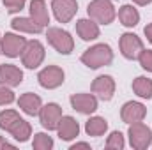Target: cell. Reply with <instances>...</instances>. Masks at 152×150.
I'll return each instance as SVG.
<instances>
[{"instance_id": "cell-1", "label": "cell", "mask_w": 152, "mask_h": 150, "mask_svg": "<svg viewBox=\"0 0 152 150\" xmlns=\"http://www.w3.org/2000/svg\"><path fill=\"white\" fill-rule=\"evenodd\" d=\"M0 129L11 133L14 140L20 143H25L32 136V127L27 120H23L14 110H4L0 111Z\"/></svg>"}, {"instance_id": "cell-2", "label": "cell", "mask_w": 152, "mask_h": 150, "mask_svg": "<svg viewBox=\"0 0 152 150\" xmlns=\"http://www.w3.org/2000/svg\"><path fill=\"white\" fill-rule=\"evenodd\" d=\"M113 60V51L108 44H96L90 46L88 50H85V53L81 55V62L88 67V69H99L103 66L112 64Z\"/></svg>"}, {"instance_id": "cell-3", "label": "cell", "mask_w": 152, "mask_h": 150, "mask_svg": "<svg viewBox=\"0 0 152 150\" xmlns=\"http://www.w3.org/2000/svg\"><path fill=\"white\" fill-rule=\"evenodd\" d=\"M87 12L90 20H94L99 25H110L117 16L113 4L110 0H92L87 7Z\"/></svg>"}, {"instance_id": "cell-4", "label": "cell", "mask_w": 152, "mask_h": 150, "mask_svg": "<svg viewBox=\"0 0 152 150\" xmlns=\"http://www.w3.org/2000/svg\"><path fill=\"white\" fill-rule=\"evenodd\" d=\"M46 37H48V42L60 55H69L75 50V41L71 37V34L62 30V28H58V27H50L48 32H46Z\"/></svg>"}, {"instance_id": "cell-5", "label": "cell", "mask_w": 152, "mask_h": 150, "mask_svg": "<svg viewBox=\"0 0 152 150\" xmlns=\"http://www.w3.org/2000/svg\"><path fill=\"white\" fill-rule=\"evenodd\" d=\"M129 143L131 147L136 150H145L147 147H151L152 143V131L149 125L142 124V122H134L129 124Z\"/></svg>"}, {"instance_id": "cell-6", "label": "cell", "mask_w": 152, "mask_h": 150, "mask_svg": "<svg viewBox=\"0 0 152 150\" xmlns=\"http://www.w3.org/2000/svg\"><path fill=\"white\" fill-rule=\"evenodd\" d=\"M44 46L41 44V41H27L25 50L21 51V62L27 69H37L44 60Z\"/></svg>"}, {"instance_id": "cell-7", "label": "cell", "mask_w": 152, "mask_h": 150, "mask_svg": "<svg viewBox=\"0 0 152 150\" xmlns=\"http://www.w3.org/2000/svg\"><path fill=\"white\" fill-rule=\"evenodd\" d=\"M118 46H120V53H122L127 60H136V58L142 55V51L145 50L142 39L138 37L136 34H131V32H126V34L120 36Z\"/></svg>"}, {"instance_id": "cell-8", "label": "cell", "mask_w": 152, "mask_h": 150, "mask_svg": "<svg viewBox=\"0 0 152 150\" xmlns=\"http://www.w3.org/2000/svg\"><path fill=\"white\" fill-rule=\"evenodd\" d=\"M60 118H62V108H60L57 103H48V104L42 106L41 111H39L41 125H42L44 129H48V131H57Z\"/></svg>"}, {"instance_id": "cell-9", "label": "cell", "mask_w": 152, "mask_h": 150, "mask_svg": "<svg viewBox=\"0 0 152 150\" xmlns=\"http://www.w3.org/2000/svg\"><path fill=\"white\" fill-rule=\"evenodd\" d=\"M64 78H66V74H64V71H62L58 66H48V67H44L37 76L39 85H41L42 88H48V90L60 87V85L64 83Z\"/></svg>"}, {"instance_id": "cell-10", "label": "cell", "mask_w": 152, "mask_h": 150, "mask_svg": "<svg viewBox=\"0 0 152 150\" xmlns=\"http://www.w3.org/2000/svg\"><path fill=\"white\" fill-rule=\"evenodd\" d=\"M51 9L58 23H69L78 11L76 0H51Z\"/></svg>"}, {"instance_id": "cell-11", "label": "cell", "mask_w": 152, "mask_h": 150, "mask_svg": "<svg viewBox=\"0 0 152 150\" xmlns=\"http://www.w3.org/2000/svg\"><path fill=\"white\" fill-rule=\"evenodd\" d=\"M27 46V39L21 37V36H16V34H5L2 37V53L5 57H11V58H16L21 55V51L25 50Z\"/></svg>"}, {"instance_id": "cell-12", "label": "cell", "mask_w": 152, "mask_h": 150, "mask_svg": "<svg viewBox=\"0 0 152 150\" xmlns=\"http://www.w3.org/2000/svg\"><path fill=\"white\" fill-rule=\"evenodd\" d=\"M92 94H96L103 101H110L115 94V79L112 76H97L92 81Z\"/></svg>"}, {"instance_id": "cell-13", "label": "cell", "mask_w": 152, "mask_h": 150, "mask_svg": "<svg viewBox=\"0 0 152 150\" xmlns=\"http://www.w3.org/2000/svg\"><path fill=\"white\" fill-rule=\"evenodd\" d=\"M69 101L73 110L81 115H90L97 110V99L94 94H73Z\"/></svg>"}, {"instance_id": "cell-14", "label": "cell", "mask_w": 152, "mask_h": 150, "mask_svg": "<svg viewBox=\"0 0 152 150\" xmlns=\"http://www.w3.org/2000/svg\"><path fill=\"white\" fill-rule=\"evenodd\" d=\"M147 115V108L142 104V103H136V101H129L122 106L120 110V118L122 122L126 124H134V122H142Z\"/></svg>"}, {"instance_id": "cell-15", "label": "cell", "mask_w": 152, "mask_h": 150, "mask_svg": "<svg viewBox=\"0 0 152 150\" xmlns=\"http://www.w3.org/2000/svg\"><path fill=\"white\" fill-rule=\"evenodd\" d=\"M23 81V73L20 67L12 64H4L0 66V85L4 87H18Z\"/></svg>"}, {"instance_id": "cell-16", "label": "cell", "mask_w": 152, "mask_h": 150, "mask_svg": "<svg viewBox=\"0 0 152 150\" xmlns=\"http://www.w3.org/2000/svg\"><path fill=\"white\" fill-rule=\"evenodd\" d=\"M57 133H58L60 140L71 141V140H75L76 136L80 134V124L76 122L73 117H64L62 115V118L58 122V127H57Z\"/></svg>"}, {"instance_id": "cell-17", "label": "cell", "mask_w": 152, "mask_h": 150, "mask_svg": "<svg viewBox=\"0 0 152 150\" xmlns=\"http://www.w3.org/2000/svg\"><path fill=\"white\" fill-rule=\"evenodd\" d=\"M18 106L21 108V111L34 117V115H39L41 108H42V101L37 94H32V92H27L23 95H20L18 99Z\"/></svg>"}, {"instance_id": "cell-18", "label": "cell", "mask_w": 152, "mask_h": 150, "mask_svg": "<svg viewBox=\"0 0 152 150\" xmlns=\"http://www.w3.org/2000/svg\"><path fill=\"white\" fill-rule=\"evenodd\" d=\"M76 32L83 41H94L99 37V27L94 20H78L76 21Z\"/></svg>"}, {"instance_id": "cell-19", "label": "cell", "mask_w": 152, "mask_h": 150, "mask_svg": "<svg viewBox=\"0 0 152 150\" xmlns=\"http://www.w3.org/2000/svg\"><path fill=\"white\" fill-rule=\"evenodd\" d=\"M30 18L41 25L42 28L48 27L50 23V14H48V9H46V2L44 0H32L30 2Z\"/></svg>"}, {"instance_id": "cell-20", "label": "cell", "mask_w": 152, "mask_h": 150, "mask_svg": "<svg viewBox=\"0 0 152 150\" xmlns=\"http://www.w3.org/2000/svg\"><path fill=\"white\" fill-rule=\"evenodd\" d=\"M118 20H120V23L124 25V27H136L138 25V21H140V12L133 7V5H129V4H126V5H122L120 9H118Z\"/></svg>"}, {"instance_id": "cell-21", "label": "cell", "mask_w": 152, "mask_h": 150, "mask_svg": "<svg viewBox=\"0 0 152 150\" xmlns=\"http://www.w3.org/2000/svg\"><path fill=\"white\" fill-rule=\"evenodd\" d=\"M11 27L18 32H27V34H39L42 32V27L37 25L32 18H14L11 21Z\"/></svg>"}, {"instance_id": "cell-22", "label": "cell", "mask_w": 152, "mask_h": 150, "mask_svg": "<svg viewBox=\"0 0 152 150\" xmlns=\"http://www.w3.org/2000/svg\"><path fill=\"white\" fill-rule=\"evenodd\" d=\"M108 129V122L103 117H92L85 124V131L88 136H103Z\"/></svg>"}, {"instance_id": "cell-23", "label": "cell", "mask_w": 152, "mask_h": 150, "mask_svg": "<svg viewBox=\"0 0 152 150\" xmlns=\"http://www.w3.org/2000/svg\"><path fill=\"white\" fill-rule=\"evenodd\" d=\"M133 90L138 97L143 99H152V79L145 78V76H138L133 81Z\"/></svg>"}, {"instance_id": "cell-24", "label": "cell", "mask_w": 152, "mask_h": 150, "mask_svg": "<svg viewBox=\"0 0 152 150\" xmlns=\"http://www.w3.org/2000/svg\"><path fill=\"white\" fill-rule=\"evenodd\" d=\"M124 145H126V141H124V134L120 131H113L106 140V149L108 150H122Z\"/></svg>"}, {"instance_id": "cell-25", "label": "cell", "mask_w": 152, "mask_h": 150, "mask_svg": "<svg viewBox=\"0 0 152 150\" xmlns=\"http://www.w3.org/2000/svg\"><path fill=\"white\" fill-rule=\"evenodd\" d=\"M32 147L36 150H50L53 147V140H51L48 134H44V133H37L36 138H34Z\"/></svg>"}, {"instance_id": "cell-26", "label": "cell", "mask_w": 152, "mask_h": 150, "mask_svg": "<svg viewBox=\"0 0 152 150\" xmlns=\"http://www.w3.org/2000/svg\"><path fill=\"white\" fill-rule=\"evenodd\" d=\"M138 60H140V66H142L145 71L152 73V50H143L142 55L138 57Z\"/></svg>"}, {"instance_id": "cell-27", "label": "cell", "mask_w": 152, "mask_h": 150, "mask_svg": "<svg viewBox=\"0 0 152 150\" xmlns=\"http://www.w3.org/2000/svg\"><path fill=\"white\" fill-rule=\"evenodd\" d=\"M14 101V92L9 90V87H0V106H5V104H11Z\"/></svg>"}, {"instance_id": "cell-28", "label": "cell", "mask_w": 152, "mask_h": 150, "mask_svg": "<svg viewBox=\"0 0 152 150\" xmlns=\"http://www.w3.org/2000/svg\"><path fill=\"white\" fill-rule=\"evenodd\" d=\"M2 2H4V5H5V9L9 12H18V11H21L25 7L27 0H2Z\"/></svg>"}, {"instance_id": "cell-29", "label": "cell", "mask_w": 152, "mask_h": 150, "mask_svg": "<svg viewBox=\"0 0 152 150\" xmlns=\"http://www.w3.org/2000/svg\"><path fill=\"white\" fill-rule=\"evenodd\" d=\"M0 149H9V150H14V145H12V143H9L7 140H4V138L0 136Z\"/></svg>"}, {"instance_id": "cell-30", "label": "cell", "mask_w": 152, "mask_h": 150, "mask_svg": "<svg viewBox=\"0 0 152 150\" xmlns=\"http://www.w3.org/2000/svg\"><path fill=\"white\" fill-rule=\"evenodd\" d=\"M78 149H87V150H90V145H88V143H75V145L71 147V150H78Z\"/></svg>"}, {"instance_id": "cell-31", "label": "cell", "mask_w": 152, "mask_h": 150, "mask_svg": "<svg viewBox=\"0 0 152 150\" xmlns=\"http://www.w3.org/2000/svg\"><path fill=\"white\" fill-rule=\"evenodd\" d=\"M143 32H145V36H147V39H149V41L152 42V23H149V25L145 27V30H143Z\"/></svg>"}, {"instance_id": "cell-32", "label": "cell", "mask_w": 152, "mask_h": 150, "mask_svg": "<svg viewBox=\"0 0 152 150\" xmlns=\"http://www.w3.org/2000/svg\"><path fill=\"white\" fill-rule=\"evenodd\" d=\"M134 4H138V5H147V4H151L152 0H133Z\"/></svg>"}, {"instance_id": "cell-33", "label": "cell", "mask_w": 152, "mask_h": 150, "mask_svg": "<svg viewBox=\"0 0 152 150\" xmlns=\"http://www.w3.org/2000/svg\"><path fill=\"white\" fill-rule=\"evenodd\" d=\"M0 53H2V37H0Z\"/></svg>"}]
</instances>
